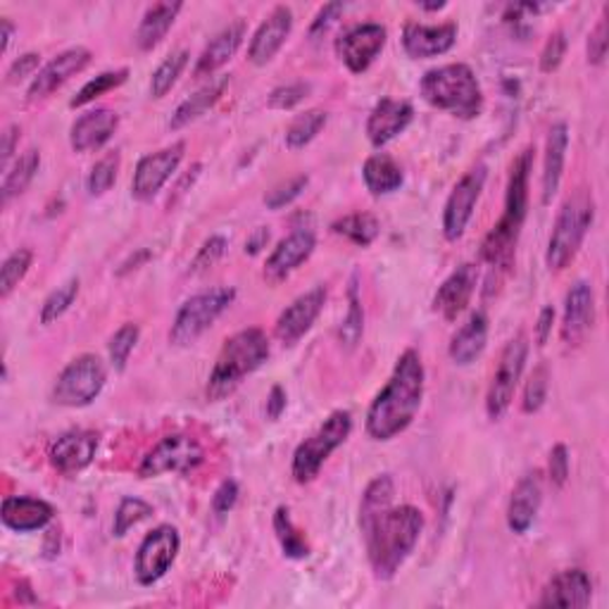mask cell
Wrapping results in <instances>:
<instances>
[{
    "label": "cell",
    "instance_id": "cell-35",
    "mask_svg": "<svg viewBox=\"0 0 609 609\" xmlns=\"http://www.w3.org/2000/svg\"><path fill=\"white\" fill-rule=\"evenodd\" d=\"M38 167H41V153L36 148H29L14 159L10 169L5 171L3 186H0V202L8 206L12 198L22 196L29 188V184L36 179Z\"/></svg>",
    "mask_w": 609,
    "mask_h": 609
},
{
    "label": "cell",
    "instance_id": "cell-21",
    "mask_svg": "<svg viewBox=\"0 0 609 609\" xmlns=\"http://www.w3.org/2000/svg\"><path fill=\"white\" fill-rule=\"evenodd\" d=\"M414 120V108L410 100L381 98L367 118V139L374 148H384L390 141L405 134Z\"/></svg>",
    "mask_w": 609,
    "mask_h": 609
},
{
    "label": "cell",
    "instance_id": "cell-23",
    "mask_svg": "<svg viewBox=\"0 0 609 609\" xmlns=\"http://www.w3.org/2000/svg\"><path fill=\"white\" fill-rule=\"evenodd\" d=\"M478 286V267L474 263L459 265L451 277H447L436 296H433V312H439L445 322H455V319L467 310Z\"/></svg>",
    "mask_w": 609,
    "mask_h": 609
},
{
    "label": "cell",
    "instance_id": "cell-44",
    "mask_svg": "<svg viewBox=\"0 0 609 609\" xmlns=\"http://www.w3.org/2000/svg\"><path fill=\"white\" fill-rule=\"evenodd\" d=\"M120 167H122V155L118 151L100 157L98 163L91 167L89 179H86V188H89V196H93V198L106 196L110 191V188L114 186V181H118Z\"/></svg>",
    "mask_w": 609,
    "mask_h": 609
},
{
    "label": "cell",
    "instance_id": "cell-12",
    "mask_svg": "<svg viewBox=\"0 0 609 609\" xmlns=\"http://www.w3.org/2000/svg\"><path fill=\"white\" fill-rule=\"evenodd\" d=\"M181 550V535L177 527L159 524L141 541L134 560V574L141 586H153L163 578Z\"/></svg>",
    "mask_w": 609,
    "mask_h": 609
},
{
    "label": "cell",
    "instance_id": "cell-60",
    "mask_svg": "<svg viewBox=\"0 0 609 609\" xmlns=\"http://www.w3.org/2000/svg\"><path fill=\"white\" fill-rule=\"evenodd\" d=\"M286 410V390L281 386H272L269 396H267V417L269 419H279Z\"/></svg>",
    "mask_w": 609,
    "mask_h": 609
},
{
    "label": "cell",
    "instance_id": "cell-39",
    "mask_svg": "<svg viewBox=\"0 0 609 609\" xmlns=\"http://www.w3.org/2000/svg\"><path fill=\"white\" fill-rule=\"evenodd\" d=\"M396 498V484L390 474L376 476L374 481L367 486L365 496H362L359 502V524H367L374 517H379L384 510H388L394 505Z\"/></svg>",
    "mask_w": 609,
    "mask_h": 609
},
{
    "label": "cell",
    "instance_id": "cell-31",
    "mask_svg": "<svg viewBox=\"0 0 609 609\" xmlns=\"http://www.w3.org/2000/svg\"><path fill=\"white\" fill-rule=\"evenodd\" d=\"M229 81H231L229 75H214V77H210L208 84H202L196 93H191L186 100H181V103L177 106V110L171 112V120H169L171 132H179V129L196 122L210 108H214L217 103H220V98L224 96Z\"/></svg>",
    "mask_w": 609,
    "mask_h": 609
},
{
    "label": "cell",
    "instance_id": "cell-41",
    "mask_svg": "<svg viewBox=\"0 0 609 609\" xmlns=\"http://www.w3.org/2000/svg\"><path fill=\"white\" fill-rule=\"evenodd\" d=\"M188 60H191V53L188 51H174L171 55H167L163 63L157 65V69L153 71L151 77V96L153 98H165L174 84L179 81V77L184 75V69L188 67Z\"/></svg>",
    "mask_w": 609,
    "mask_h": 609
},
{
    "label": "cell",
    "instance_id": "cell-36",
    "mask_svg": "<svg viewBox=\"0 0 609 609\" xmlns=\"http://www.w3.org/2000/svg\"><path fill=\"white\" fill-rule=\"evenodd\" d=\"M331 231L336 236H343L345 241L355 243L357 248H369V245L376 241V236H379L381 224L369 212H353L333 222Z\"/></svg>",
    "mask_w": 609,
    "mask_h": 609
},
{
    "label": "cell",
    "instance_id": "cell-28",
    "mask_svg": "<svg viewBox=\"0 0 609 609\" xmlns=\"http://www.w3.org/2000/svg\"><path fill=\"white\" fill-rule=\"evenodd\" d=\"M55 517V507L46 500L38 498H24L8 496L0 507V519L3 524L14 533H32L46 529Z\"/></svg>",
    "mask_w": 609,
    "mask_h": 609
},
{
    "label": "cell",
    "instance_id": "cell-64",
    "mask_svg": "<svg viewBox=\"0 0 609 609\" xmlns=\"http://www.w3.org/2000/svg\"><path fill=\"white\" fill-rule=\"evenodd\" d=\"M419 8L427 10V12H439V10L445 8V3H443V0H441V3H419Z\"/></svg>",
    "mask_w": 609,
    "mask_h": 609
},
{
    "label": "cell",
    "instance_id": "cell-3",
    "mask_svg": "<svg viewBox=\"0 0 609 609\" xmlns=\"http://www.w3.org/2000/svg\"><path fill=\"white\" fill-rule=\"evenodd\" d=\"M533 169V148H524L512 163L505 191V212L481 243V259L498 272H510L517 257V243L529 214V179Z\"/></svg>",
    "mask_w": 609,
    "mask_h": 609
},
{
    "label": "cell",
    "instance_id": "cell-37",
    "mask_svg": "<svg viewBox=\"0 0 609 609\" xmlns=\"http://www.w3.org/2000/svg\"><path fill=\"white\" fill-rule=\"evenodd\" d=\"M274 533H277V541L284 550V557L288 560H308L310 557V543L304 539L302 531L294 524L291 512L288 507H277L272 519Z\"/></svg>",
    "mask_w": 609,
    "mask_h": 609
},
{
    "label": "cell",
    "instance_id": "cell-22",
    "mask_svg": "<svg viewBox=\"0 0 609 609\" xmlns=\"http://www.w3.org/2000/svg\"><path fill=\"white\" fill-rule=\"evenodd\" d=\"M294 32V12L286 5H277L269 14L267 20L257 26V32L251 38L248 46V60L255 67H265L269 65L277 53L284 48V43L288 41Z\"/></svg>",
    "mask_w": 609,
    "mask_h": 609
},
{
    "label": "cell",
    "instance_id": "cell-55",
    "mask_svg": "<svg viewBox=\"0 0 609 609\" xmlns=\"http://www.w3.org/2000/svg\"><path fill=\"white\" fill-rule=\"evenodd\" d=\"M236 502H239V484L234 481V478H226V481H222V486L214 490L212 512L217 517H224L234 510Z\"/></svg>",
    "mask_w": 609,
    "mask_h": 609
},
{
    "label": "cell",
    "instance_id": "cell-61",
    "mask_svg": "<svg viewBox=\"0 0 609 609\" xmlns=\"http://www.w3.org/2000/svg\"><path fill=\"white\" fill-rule=\"evenodd\" d=\"M269 229L265 226H259L255 229L253 234L248 236V241H245V255H257V253H263L267 248V243H269Z\"/></svg>",
    "mask_w": 609,
    "mask_h": 609
},
{
    "label": "cell",
    "instance_id": "cell-10",
    "mask_svg": "<svg viewBox=\"0 0 609 609\" xmlns=\"http://www.w3.org/2000/svg\"><path fill=\"white\" fill-rule=\"evenodd\" d=\"M527 357H529L527 333H517V336L505 345L498 367L492 372V379L488 384L486 414L488 419H492V422H498V419H502L505 412L510 410L517 386L521 381V374H524V367H527Z\"/></svg>",
    "mask_w": 609,
    "mask_h": 609
},
{
    "label": "cell",
    "instance_id": "cell-33",
    "mask_svg": "<svg viewBox=\"0 0 609 609\" xmlns=\"http://www.w3.org/2000/svg\"><path fill=\"white\" fill-rule=\"evenodd\" d=\"M184 10V3L179 0H165V3H155L146 10V14L141 18V24L136 29V46L139 51L148 53L153 48H157L159 43L165 41V36L169 34V29L177 22L179 12Z\"/></svg>",
    "mask_w": 609,
    "mask_h": 609
},
{
    "label": "cell",
    "instance_id": "cell-14",
    "mask_svg": "<svg viewBox=\"0 0 609 609\" xmlns=\"http://www.w3.org/2000/svg\"><path fill=\"white\" fill-rule=\"evenodd\" d=\"M388 41V29L376 22L355 24L333 43L339 60L353 71V75H365V71L374 65L376 57L381 55Z\"/></svg>",
    "mask_w": 609,
    "mask_h": 609
},
{
    "label": "cell",
    "instance_id": "cell-29",
    "mask_svg": "<svg viewBox=\"0 0 609 609\" xmlns=\"http://www.w3.org/2000/svg\"><path fill=\"white\" fill-rule=\"evenodd\" d=\"M245 38V22L236 20L229 26H224L220 34H214L212 41L206 46V51L200 53L193 75L196 77H214L231 57H234L241 48V43Z\"/></svg>",
    "mask_w": 609,
    "mask_h": 609
},
{
    "label": "cell",
    "instance_id": "cell-46",
    "mask_svg": "<svg viewBox=\"0 0 609 609\" xmlns=\"http://www.w3.org/2000/svg\"><path fill=\"white\" fill-rule=\"evenodd\" d=\"M139 339H141V329L134 322H126L112 333V339L108 343V353H110V365L114 369L118 372L126 369V362L132 357L134 347L139 345Z\"/></svg>",
    "mask_w": 609,
    "mask_h": 609
},
{
    "label": "cell",
    "instance_id": "cell-26",
    "mask_svg": "<svg viewBox=\"0 0 609 609\" xmlns=\"http://www.w3.org/2000/svg\"><path fill=\"white\" fill-rule=\"evenodd\" d=\"M593 600V582L584 569H564L545 584L539 607L584 609Z\"/></svg>",
    "mask_w": 609,
    "mask_h": 609
},
{
    "label": "cell",
    "instance_id": "cell-47",
    "mask_svg": "<svg viewBox=\"0 0 609 609\" xmlns=\"http://www.w3.org/2000/svg\"><path fill=\"white\" fill-rule=\"evenodd\" d=\"M148 517H153V505L141 500V498H122L118 512H114V524L112 531L118 539L126 535L134 527H139L141 521H146Z\"/></svg>",
    "mask_w": 609,
    "mask_h": 609
},
{
    "label": "cell",
    "instance_id": "cell-19",
    "mask_svg": "<svg viewBox=\"0 0 609 609\" xmlns=\"http://www.w3.org/2000/svg\"><path fill=\"white\" fill-rule=\"evenodd\" d=\"M98 433L75 429L63 433L60 439H55L48 451V459L53 467L63 476H77L93 462L98 453Z\"/></svg>",
    "mask_w": 609,
    "mask_h": 609
},
{
    "label": "cell",
    "instance_id": "cell-20",
    "mask_svg": "<svg viewBox=\"0 0 609 609\" xmlns=\"http://www.w3.org/2000/svg\"><path fill=\"white\" fill-rule=\"evenodd\" d=\"M596 324V291L588 281H576L567 300H564V317H562V341L572 345H582L588 336V331Z\"/></svg>",
    "mask_w": 609,
    "mask_h": 609
},
{
    "label": "cell",
    "instance_id": "cell-32",
    "mask_svg": "<svg viewBox=\"0 0 609 609\" xmlns=\"http://www.w3.org/2000/svg\"><path fill=\"white\" fill-rule=\"evenodd\" d=\"M488 343V317L486 312H474L467 322H464L447 347V355L459 367H469L472 362L484 355Z\"/></svg>",
    "mask_w": 609,
    "mask_h": 609
},
{
    "label": "cell",
    "instance_id": "cell-54",
    "mask_svg": "<svg viewBox=\"0 0 609 609\" xmlns=\"http://www.w3.org/2000/svg\"><path fill=\"white\" fill-rule=\"evenodd\" d=\"M569 472H572V464H569V451L564 443H557L553 451H550V459H547V474H550V481H553L555 488H564L569 481Z\"/></svg>",
    "mask_w": 609,
    "mask_h": 609
},
{
    "label": "cell",
    "instance_id": "cell-56",
    "mask_svg": "<svg viewBox=\"0 0 609 609\" xmlns=\"http://www.w3.org/2000/svg\"><path fill=\"white\" fill-rule=\"evenodd\" d=\"M38 67H41V55L38 53H24V55H20L18 60H14L10 65L8 75H5V81L8 84H20L22 79L34 77L36 71H41Z\"/></svg>",
    "mask_w": 609,
    "mask_h": 609
},
{
    "label": "cell",
    "instance_id": "cell-52",
    "mask_svg": "<svg viewBox=\"0 0 609 609\" xmlns=\"http://www.w3.org/2000/svg\"><path fill=\"white\" fill-rule=\"evenodd\" d=\"M564 55H567V36H564V32L550 34V38L545 41V46L541 51V71H543V75H553V71L562 65Z\"/></svg>",
    "mask_w": 609,
    "mask_h": 609
},
{
    "label": "cell",
    "instance_id": "cell-1",
    "mask_svg": "<svg viewBox=\"0 0 609 609\" xmlns=\"http://www.w3.org/2000/svg\"><path fill=\"white\" fill-rule=\"evenodd\" d=\"M427 372L417 351H405L388 384L376 394L367 410V433L374 441H394L408 431L424 402Z\"/></svg>",
    "mask_w": 609,
    "mask_h": 609
},
{
    "label": "cell",
    "instance_id": "cell-58",
    "mask_svg": "<svg viewBox=\"0 0 609 609\" xmlns=\"http://www.w3.org/2000/svg\"><path fill=\"white\" fill-rule=\"evenodd\" d=\"M20 143V126L10 124L3 129V134H0V167L3 171L10 169V159L14 155V148H18Z\"/></svg>",
    "mask_w": 609,
    "mask_h": 609
},
{
    "label": "cell",
    "instance_id": "cell-40",
    "mask_svg": "<svg viewBox=\"0 0 609 609\" xmlns=\"http://www.w3.org/2000/svg\"><path fill=\"white\" fill-rule=\"evenodd\" d=\"M365 333V308H362V298L357 291V277H353L351 288H347V314L339 329V341L345 351H355Z\"/></svg>",
    "mask_w": 609,
    "mask_h": 609
},
{
    "label": "cell",
    "instance_id": "cell-4",
    "mask_svg": "<svg viewBox=\"0 0 609 609\" xmlns=\"http://www.w3.org/2000/svg\"><path fill=\"white\" fill-rule=\"evenodd\" d=\"M269 355H272V345L263 329L251 326L234 333V336H229L210 372L208 390H206L208 400L220 402L229 398L251 374H255L265 365Z\"/></svg>",
    "mask_w": 609,
    "mask_h": 609
},
{
    "label": "cell",
    "instance_id": "cell-24",
    "mask_svg": "<svg viewBox=\"0 0 609 609\" xmlns=\"http://www.w3.org/2000/svg\"><path fill=\"white\" fill-rule=\"evenodd\" d=\"M457 43V24L447 22L439 26L410 22L402 29V48L412 60H429V57L445 55Z\"/></svg>",
    "mask_w": 609,
    "mask_h": 609
},
{
    "label": "cell",
    "instance_id": "cell-13",
    "mask_svg": "<svg viewBox=\"0 0 609 609\" xmlns=\"http://www.w3.org/2000/svg\"><path fill=\"white\" fill-rule=\"evenodd\" d=\"M486 179H488L486 165H476L464 174V177L455 184L451 196H447L445 210H443V236L451 243L459 241L464 236V231H467L476 210V202L484 193Z\"/></svg>",
    "mask_w": 609,
    "mask_h": 609
},
{
    "label": "cell",
    "instance_id": "cell-45",
    "mask_svg": "<svg viewBox=\"0 0 609 609\" xmlns=\"http://www.w3.org/2000/svg\"><path fill=\"white\" fill-rule=\"evenodd\" d=\"M79 286H81L79 279H69L63 286H57L55 291L41 304V314H38L41 324L48 326V324L57 322V319H60L71 308V304H75V300L79 296Z\"/></svg>",
    "mask_w": 609,
    "mask_h": 609
},
{
    "label": "cell",
    "instance_id": "cell-15",
    "mask_svg": "<svg viewBox=\"0 0 609 609\" xmlns=\"http://www.w3.org/2000/svg\"><path fill=\"white\" fill-rule=\"evenodd\" d=\"M186 155V143L177 141L171 146L155 151L151 155H143L136 165L132 179V198L139 202L153 200L163 186L177 174L181 159Z\"/></svg>",
    "mask_w": 609,
    "mask_h": 609
},
{
    "label": "cell",
    "instance_id": "cell-8",
    "mask_svg": "<svg viewBox=\"0 0 609 609\" xmlns=\"http://www.w3.org/2000/svg\"><path fill=\"white\" fill-rule=\"evenodd\" d=\"M236 300V288L231 286H217L210 291H202L188 298L177 317H174L171 329H169V343L188 347L193 345L202 333H206L217 319H220L231 304Z\"/></svg>",
    "mask_w": 609,
    "mask_h": 609
},
{
    "label": "cell",
    "instance_id": "cell-2",
    "mask_svg": "<svg viewBox=\"0 0 609 609\" xmlns=\"http://www.w3.org/2000/svg\"><path fill=\"white\" fill-rule=\"evenodd\" d=\"M424 524V514L414 505H390L379 517H374L367 524H359L372 572L379 582L396 578L402 564L414 553L419 539H422Z\"/></svg>",
    "mask_w": 609,
    "mask_h": 609
},
{
    "label": "cell",
    "instance_id": "cell-63",
    "mask_svg": "<svg viewBox=\"0 0 609 609\" xmlns=\"http://www.w3.org/2000/svg\"><path fill=\"white\" fill-rule=\"evenodd\" d=\"M148 257H151V253H148V251H139L136 255H132V257H129V263H124V265H122V269H120L118 274H120V277H122V274H126V272L139 269V265L143 263V259H148Z\"/></svg>",
    "mask_w": 609,
    "mask_h": 609
},
{
    "label": "cell",
    "instance_id": "cell-17",
    "mask_svg": "<svg viewBox=\"0 0 609 609\" xmlns=\"http://www.w3.org/2000/svg\"><path fill=\"white\" fill-rule=\"evenodd\" d=\"M317 248V236L312 229H296L277 243V248L272 251L265 263V279L277 286L286 281L291 274L302 265L308 263Z\"/></svg>",
    "mask_w": 609,
    "mask_h": 609
},
{
    "label": "cell",
    "instance_id": "cell-49",
    "mask_svg": "<svg viewBox=\"0 0 609 609\" xmlns=\"http://www.w3.org/2000/svg\"><path fill=\"white\" fill-rule=\"evenodd\" d=\"M308 184H310L308 174H298V177L288 179V181L279 184V186H274L272 191L265 196V206L269 210H281L286 206H291L294 200H298L302 196V191H304V188H308Z\"/></svg>",
    "mask_w": 609,
    "mask_h": 609
},
{
    "label": "cell",
    "instance_id": "cell-42",
    "mask_svg": "<svg viewBox=\"0 0 609 609\" xmlns=\"http://www.w3.org/2000/svg\"><path fill=\"white\" fill-rule=\"evenodd\" d=\"M126 79H129V69H126V67H122V69H112V71H103V75H98L96 79L86 81V84L81 86L79 93L69 100V108H75V110H77V108L91 106L96 98L106 96V93H110V91H114V89H120L122 84H126Z\"/></svg>",
    "mask_w": 609,
    "mask_h": 609
},
{
    "label": "cell",
    "instance_id": "cell-57",
    "mask_svg": "<svg viewBox=\"0 0 609 609\" xmlns=\"http://www.w3.org/2000/svg\"><path fill=\"white\" fill-rule=\"evenodd\" d=\"M343 10H345V3H329V5H324L322 10L317 12V18H314V22L310 26V36L314 38L319 34H326L329 26L341 18Z\"/></svg>",
    "mask_w": 609,
    "mask_h": 609
},
{
    "label": "cell",
    "instance_id": "cell-25",
    "mask_svg": "<svg viewBox=\"0 0 609 609\" xmlns=\"http://www.w3.org/2000/svg\"><path fill=\"white\" fill-rule=\"evenodd\" d=\"M120 129V114L110 108L84 112L69 129V146L75 153H93L106 146Z\"/></svg>",
    "mask_w": 609,
    "mask_h": 609
},
{
    "label": "cell",
    "instance_id": "cell-38",
    "mask_svg": "<svg viewBox=\"0 0 609 609\" xmlns=\"http://www.w3.org/2000/svg\"><path fill=\"white\" fill-rule=\"evenodd\" d=\"M326 122H329V112L319 108L298 114V118L286 129V139H284L286 148L300 151L304 146H310V143L319 136V132L326 126Z\"/></svg>",
    "mask_w": 609,
    "mask_h": 609
},
{
    "label": "cell",
    "instance_id": "cell-27",
    "mask_svg": "<svg viewBox=\"0 0 609 609\" xmlns=\"http://www.w3.org/2000/svg\"><path fill=\"white\" fill-rule=\"evenodd\" d=\"M541 505H543L541 472H531L527 476H521L510 496V505H507V527H510L512 533L524 535L533 527L535 517H539Z\"/></svg>",
    "mask_w": 609,
    "mask_h": 609
},
{
    "label": "cell",
    "instance_id": "cell-48",
    "mask_svg": "<svg viewBox=\"0 0 609 609\" xmlns=\"http://www.w3.org/2000/svg\"><path fill=\"white\" fill-rule=\"evenodd\" d=\"M547 390H550V369L545 362H541V365L531 372L529 381L524 386V396H521V412L524 414L541 412L547 400Z\"/></svg>",
    "mask_w": 609,
    "mask_h": 609
},
{
    "label": "cell",
    "instance_id": "cell-9",
    "mask_svg": "<svg viewBox=\"0 0 609 609\" xmlns=\"http://www.w3.org/2000/svg\"><path fill=\"white\" fill-rule=\"evenodd\" d=\"M108 381L106 362L98 355H79L69 362L53 384V402L60 408H89V405L103 394Z\"/></svg>",
    "mask_w": 609,
    "mask_h": 609
},
{
    "label": "cell",
    "instance_id": "cell-50",
    "mask_svg": "<svg viewBox=\"0 0 609 609\" xmlns=\"http://www.w3.org/2000/svg\"><path fill=\"white\" fill-rule=\"evenodd\" d=\"M226 248H229V241L224 236H210L206 243L200 245V251L196 253L191 267H188V272L191 274H202L212 269L220 259L226 255Z\"/></svg>",
    "mask_w": 609,
    "mask_h": 609
},
{
    "label": "cell",
    "instance_id": "cell-5",
    "mask_svg": "<svg viewBox=\"0 0 609 609\" xmlns=\"http://www.w3.org/2000/svg\"><path fill=\"white\" fill-rule=\"evenodd\" d=\"M419 93L431 108L453 114L457 120H476L484 112V91L476 79V71L453 63L433 67L419 81Z\"/></svg>",
    "mask_w": 609,
    "mask_h": 609
},
{
    "label": "cell",
    "instance_id": "cell-30",
    "mask_svg": "<svg viewBox=\"0 0 609 609\" xmlns=\"http://www.w3.org/2000/svg\"><path fill=\"white\" fill-rule=\"evenodd\" d=\"M569 151V129L564 122L550 126L545 141V157H543V206H550L560 191L564 177V165H567Z\"/></svg>",
    "mask_w": 609,
    "mask_h": 609
},
{
    "label": "cell",
    "instance_id": "cell-62",
    "mask_svg": "<svg viewBox=\"0 0 609 609\" xmlns=\"http://www.w3.org/2000/svg\"><path fill=\"white\" fill-rule=\"evenodd\" d=\"M12 36H14V24L8 18H3V20H0V38H3V53H8Z\"/></svg>",
    "mask_w": 609,
    "mask_h": 609
},
{
    "label": "cell",
    "instance_id": "cell-43",
    "mask_svg": "<svg viewBox=\"0 0 609 609\" xmlns=\"http://www.w3.org/2000/svg\"><path fill=\"white\" fill-rule=\"evenodd\" d=\"M32 265H34V253L29 248H18L5 257L3 267H0V298L8 300L14 294V288L24 281Z\"/></svg>",
    "mask_w": 609,
    "mask_h": 609
},
{
    "label": "cell",
    "instance_id": "cell-34",
    "mask_svg": "<svg viewBox=\"0 0 609 609\" xmlns=\"http://www.w3.org/2000/svg\"><path fill=\"white\" fill-rule=\"evenodd\" d=\"M362 179H365V186L372 196H388L396 193L405 184V174L388 153H374L362 165Z\"/></svg>",
    "mask_w": 609,
    "mask_h": 609
},
{
    "label": "cell",
    "instance_id": "cell-53",
    "mask_svg": "<svg viewBox=\"0 0 609 609\" xmlns=\"http://www.w3.org/2000/svg\"><path fill=\"white\" fill-rule=\"evenodd\" d=\"M607 48H609V26H607V8H605V14L588 36V46H586L588 63L593 67H600L607 57Z\"/></svg>",
    "mask_w": 609,
    "mask_h": 609
},
{
    "label": "cell",
    "instance_id": "cell-18",
    "mask_svg": "<svg viewBox=\"0 0 609 609\" xmlns=\"http://www.w3.org/2000/svg\"><path fill=\"white\" fill-rule=\"evenodd\" d=\"M326 296L329 294L324 286H314L308 294L298 296L277 319V326H274L277 339L284 345H296L304 336V333L312 329L317 317L322 314L324 304H326Z\"/></svg>",
    "mask_w": 609,
    "mask_h": 609
},
{
    "label": "cell",
    "instance_id": "cell-16",
    "mask_svg": "<svg viewBox=\"0 0 609 609\" xmlns=\"http://www.w3.org/2000/svg\"><path fill=\"white\" fill-rule=\"evenodd\" d=\"M91 60H93V53L84 46L67 48L60 55H55L48 65L41 67L38 75L32 79V84H29L26 98L29 100L48 98L57 89H63V86L71 77L81 75V71L91 65Z\"/></svg>",
    "mask_w": 609,
    "mask_h": 609
},
{
    "label": "cell",
    "instance_id": "cell-11",
    "mask_svg": "<svg viewBox=\"0 0 609 609\" xmlns=\"http://www.w3.org/2000/svg\"><path fill=\"white\" fill-rule=\"evenodd\" d=\"M202 462H206V451H202V445L193 436L171 433V436H165L163 441L155 443L146 453V457L141 459L139 476L155 478L169 472L188 474L198 469Z\"/></svg>",
    "mask_w": 609,
    "mask_h": 609
},
{
    "label": "cell",
    "instance_id": "cell-7",
    "mask_svg": "<svg viewBox=\"0 0 609 609\" xmlns=\"http://www.w3.org/2000/svg\"><path fill=\"white\" fill-rule=\"evenodd\" d=\"M353 431V414L347 410H336L331 412L324 424L319 427L314 433H310L294 453L291 462V474L294 481L304 486L312 484L314 478L322 472L326 459L339 451V447L347 441Z\"/></svg>",
    "mask_w": 609,
    "mask_h": 609
},
{
    "label": "cell",
    "instance_id": "cell-6",
    "mask_svg": "<svg viewBox=\"0 0 609 609\" xmlns=\"http://www.w3.org/2000/svg\"><path fill=\"white\" fill-rule=\"evenodd\" d=\"M593 220H596V200L590 191H576L562 202L545 251V265L550 272H562L574 263Z\"/></svg>",
    "mask_w": 609,
    "mask_h": 609
},
{
    "label": "cell",
    "instance_id": "cell-59",
    "mask_svg": "<svg viewBox=\"0 0 609 609\" xmlns=\"http://www.w3.org/2000/svg\"><path fill=\"white\" fill-rule=\"evenodd\" d=\"M553 326H555V308L553 304H545L539 314V322H535V343L541 347L553 336Z\"/></svg>",
    "mask_w": 609,
    "mask_h": 609
},
{
    "label": "cell",
    "instance_id": "cell-51",
    "mask_svg": "<svg viewBox=\"0 0 609 609\" xmlns=\"http://www.w3.org/2000/svg\"><path fill=\"white\" fill-rule=\"evenodd\" d=\"M310 89H312V86L308 81H296V84L279 86V89H274L269 93L267 106L272 110H294L296 106L302 103L304 98L310 96Z\"/></svg>",
    "mask_w": 609,
    "mask_h": 609
}]
</instances>
